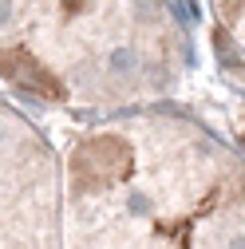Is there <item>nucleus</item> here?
<instances>
[{"label":"nucleus","mask_w":245,"mask_h":249,"mask_svg":"<svg viewBox=\"0 0 245 249\" xmlns=\"http://www.w3.org/2000/svg\"><path fill=\"white\" fill-rule=\"evenodd\" d=\"M218 8L226 16V24H237L241 20V0H218Z\"/></svg>","instance_id":"nucleus-3"},{"label":"nucleus","mask_w":245,"mask_h":249,"mask_svg":"<svg viewBox=\"0 0 245 249\" xmlns=\"http://www.w3.org/2000/svg\"><path fill=\"white\" fill-rule=\"evenodd\" d=\"M48 146L0 111V249H59Z\"/></svg>","instance_id":"nucleus-2"},{"label":"nucleus","mask_w":245,"mask_h":249,"mask_svg":"<svg viewBox=\"0 0 245 249\" xmlns=\"http://www.w3.org/2000/svg\"><path fill=\"white\" fill-rule=\"evenodd\" d=\"M71 249H241V178L182 123L95 131L68 159Z\"/></svg>","instance_id":"nucleus-1"}]
</instances>
